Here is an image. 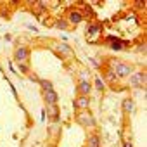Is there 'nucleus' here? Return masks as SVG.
<instances>
[{"mask_svg": "<svg viewBox=\"0 0 147 147\" xmlns=\"http://www.w3.org/2000/svg\"><path fill=\"white\" fill-rule=\"evenodd\" d=\"M138 50H140V52H144V54H145V43H140V45H138Z\"/></svg>", "mask_w": 147, "mask_h": 147, "instance_id": "obj_21", "label": "nucleus"}, {"mask_svg": "<svg viewBox=\"0 0 147 147\" xmlns=\"http://www.w3.org/2000/svg\"><path fill=\"white\" fill-rule=\"evenodd\" d=\"M123 147H133V145H131L130 142H123Z\"/></svg>", "mask_w": 147, "mask_h": 147, "instance_id": "obj_23", "label": "nucleus"}, {"mask_svg": "<svg viewBox=\"0 0 147 147\" xmlns=\"http://www.w3.org/2000/svg\"><path fill=\"white\" fill-rule=\"evenodd\" d=\"M145 80H147L145 71H138V73H135V75H130V87L142 88V87H145Z\"/></svg>", "mask_w": 147, "mask_h": 147, "instance_id": "obj_2", "label": "nucleus"}, {"mask_svg": "<svg viewBox=\"0 0 147 147\" xmlns=\"http://www.w3.org/2000/svg\"><path fill=\"white\" fill-rule=\"evenodd\" d=\"M67 26H69V23L66 19H57L54 23V28H57V30H67Z\"/></svg>", "mask_w": 147, "mask_h": 147, "instance_id": "obj_14", "label": "nucleus"}, {"mask_svg": "<svg viewBox=\"0 0 147 147\" xmlns=\"http://www.w3.org/2000/svg\"><path fill=\"white\" fill-rule=\"evenodd\" d=\"M47 113H49V118L52 121H57L59 119V109H57V104L55 106H47Z\"/></svg>", "mask_w": 147, "mask_h": 147, "instance_id": "obj_11", "label": "nucleus"}, {"mask_svg": "<svg viewBox=\"0 0 147 147\" xmlns=\"http://www.w3.org/2000/svg\"><path fill=\"white\" fill-rule=\"evenodd\" d=\"M78 90H80V94H82V95H88V94H90V90H92L90 82H80V83H78Z\"/></svg>", "mask_w": 147, "mask_h": 147, "instance_id": "obj_10", "label": "nucleus"}, {"mask_svg": "<svg viewBox=\"0 0 147 147\" xmlns=\"http://www.w3.org/2000/svg\"><path fill=\"white\" fill-rule=\"evenodd\" d=\"M19 69H21V73H28L30 69H28V64H24V62H19Z\"/></svg>", "mask_w": 147, "mask_h": 147, "instance_id": "obj_19", "label": "nucleus"}, {"mask_svg": "<svg viewBox=\"0 0 147 147\" xmlns=\"http://www.w3.org/2000/svg\"><path fill=\"white\" fill-rule=\"evenodd\" d=\"M26 28H28V30H31V31H38V28H36L35 24H26Z\"/></svg>", "mask_w": 147, "mask_h": 147, "instance_id": "obj_20", "label": "nucleus"}, {"mask_svg": "<svg viewBox=\"0 0 147 147\" xmlns=\"http://www.w3.org/2000/svg\"><path fill=\"white\" fill-rule=\"evenodd\" d=\"M104 80H106L107 83H111V85H113V88H116V87H118V76L113 73V69H111V67H106V71H104Z\"/></svg>", "mask_w": 147, "mask_h": 147, "instance_id": "obj_7", "label": "nucleus"}, {"mask_svg": "<svg viewBox=\"0 0 147 147\" xmlns=\"http://www.w3.org/2000/svg\"><path fill=\"white\" fill-rule=\"evenodd\" d=\"M113 73L118 76V78H126L131 75V66L126 64V62H121V61H116L114 62V67H111Z\"/></svg>", "mask_w": 147, "mask_h": 147, "instance_id": "obj_1", "label": "nucleus"}, {"mask_svg": "<svg viewBox=\"0 0 147 147\" xmlns=\"http://www.w3.org/2000/svg\"><path fill=\"white\" fill-rule=\"evenodd\" d=\"M30 80H31V82H38V78H36L35 75H30Z\"/></svg>", "mask_w": 147, "mask_h": 147, "instance_id": "obj_22", "label": "nucleus"}, {"mask_svg": "<svg viewBox=\"0 0 147 147\" xmlns=\"http://www.w3.org/2000/svg\"><path fill=\"white\" fill-rule=\"evenodd\" d=\"M38 83L42 85L43 92H47V90H54V87H52V82H49V80H38Z\"/></svg>", "mask_w": 147, "mask_h": 147, "instance_id": "obj_15", "label": "nucleus"}, {"mask_svg": "<svg viewBox=\"0 0 147 147\" xmlns=\"http://www.w3.org/2000/svg\"><path fill=\"white\" fill-rule=\"evenodd\" d=\"M76 121L80 125H83V126H94L95 125V119L88 111H80V114L76 116Z\"/></svg>", "mask_w": 147, "mask_h": 147, "instance_id": "obj_3", "label": "nucleus"}, {"mask_svg": "<svg viewBox=\"0 0 147 147\" xmlns=\"http://www.w3.org/2000/svg\"><path fill=\"white\" fill-rule=\"evenodd\" d=\"M43 100H45L47 106H55L57 100H59V95L54 90H47V92H43Z\"/></svg>", "mask_w": 147, "mask_h": 147, "instance_id": "obj_6", "label": "nucleus"}, {"mask_svg": "<svg viewBox=\"0 0 147 147\" xmlns=\"http://www.w3.org/2000/svg\"><path fill=\"white\" fill-rule=\"evenodd\" d=\"M57 50H59V54H62L64 57H71V55H73L71 47L66 45V43H59V45H57Z\"/></svg>", "mask_w": 147, "mask_h": 147, "instance_id": "obj_9", "label": "nucleus"}, {"mask_svg": "<svg viewBox=\"0 0 147 147\" xmlns=\"http://www.w3.org/2000/svg\"><path fill=\"white\" fill-rule=\"evenodd\" d=\"M133 109H135L133 100H131V99H125V100H123V111H125V113H133Z\"/></svg>", "mask_w": 147, "mask_h": 147, "instance_id": "obj_12", "label": "nucleus"}, {"mask_svg": "<svg viewBox=\"0 0 147 147\" xmlns=\"http://www.w3.org/2000/svg\"><path fill=\"white\" fill-rule=\"evenodd\" d=\"M88 78H90V71L88 69H83L80 73V82H88Z\"/></svg>", "mask_w": 147, "mask_h": 147, "instance_id": "obj_17", "label": "nucleus"}, {"mask_svg": "<svg viewBox=\"0 0 147 147\" xmlns=\"http://www.w3.org/2000/svg\"><path fill=\"white\" fill-rule=\"evenodd\" d=\"M95 87H97L99 92H104V90H106V83H104V80L97 76V78H95Z\"/></svg>", "mask_w": 147, "mask_h": 147, "instance_id": "obj_16", "label": "nucleus"}, {"mask_svg": "<svg viewBox=\"0 0 147 147\" xmlns=\"http://www.w3.org/2000/svg\"><path fill=\"white\" fill-rule=\"evenodd\" d=\"M88 106H90V99H88V95H80V97L75 99V107H76V109H80V111H87Z\"/></svg>", "mask_w": 147, "mask_h": 147, "instance_id": "obj_5", "label": "nucleus"}, {"mask_svg": "<svg viewBox=\"0 0 147 147\" xmlns=\"http://www.w3.org/2000/svg\"><path fill=\"white\" fill-rule=\"evenodd\" d=\"M66 21H67L69 24H78V23H82V21H83V14H82L80 11H71Z\"/></svg>", "mask_w": 147, "mask_h": 147, "instance_id": "obj_8", "label": "nucleus"}, {"mask_svg": "<svg viewBox=\"0 0 147 147\" xmlns=\"http://www.w3.org/2000/svg\"><path fill=\"white\" fill-rule=\"evenodd\" d=\"M28 55H30V49L28 47H18L16 52H14V61L16 62H26Z\"/></svg>", "mask_w": 147, "mask_h": 147, "instance_id": "obj_4", "label": "nucleus"}, {"mask_svg": "<svg viewBox=\"0 0 147 147\" xmlns=\"http://www.w3.org/2000/svg\"><path fill=\"white\" fill-rule=\"evenodd\" d=\"M99 30H100L99 24H88V26H87V35H92V33H95V31H99Z\"/></svg>", "mask_w": 147, "mask_h": 147, "instance_id": "obj_18", "label": "nucleus"}, {"mask_svg": "<svg viewBox=\"0 0 147 147\" xmlns=\"http://www.w3.org/2000/svg\"><path fill=\"white\" fill-rule=\"evenodd\" d=\"M87 147H100V138H99V135H90Z\"/></svg>", "mask_w": 147, "mask_h": 147, "instance_id": "obj_13", "label": "nucleus"}]
</instances>
